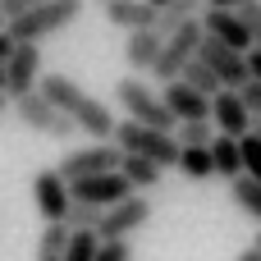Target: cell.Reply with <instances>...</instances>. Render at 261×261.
<instances>
[{
	"instance_id": "6da1fadb",
	"label": "cell",
	"mask_w": 261,
	"mask_h": 261,
	"mask_svg": "<svg viewBox=\"0 0 261 261\" xmlns=\"http://www.w3.org/2000/svg\"><path fill=\"white\" fill-rule=\"evenodd\" d=\"M41 92L87 133V138H96V142H115V128H119V119H115V110L106 106V101H96L92 92H83L69 73H41Z\"/></svg>"
},
{
	"instance_id": "7a4b0ae2",
	"label": "cell",
	"mask_w": 261,
	"mask_h": 261,
	"mask_svg": "<svg viewBox=\"0 0 261 261\" xmlns=\"http://www.w3.org/2000/svg\"><path fill=\"white\" fill-rule=\"evenodd\" d=\"M115 101H119V110L128 115V119H138V124H147V128H161V133H174L179 128V115L165 106V96L161 92H151V83H142V78H119L115 83Z\"/></svg>"
},
{
	"instance_id": "3957f363",
	"label": "cell",
	"mask_w": 261,
	"mask_h": 261,
	"mask_svg": "<svg viewBox=\"0 0 261 261\" xmlns=\"http://www.w3.org/2000/svg\"><path fill=\"white\" fill-rule=\"evenodd\" d=\"M115 147H119L124 156H147V161H156L161 170H179V156H184V147H179L174 133L147 128V124H138V119H119Z\"/></svg>"
},
{
	"instance_id": "277c9868",
	"label": "cell",
	"mask_w": 261,
	"mask_h": 261,
	"mask_svg": "<svg viewBox=\"0 0 261 261\" xmlns=\"http://www.w3.org/2000/svg\"><path fill=\"white\" fill-rule=\"evenodd\" d=\"M202 41H206L202 18H188L184 28H174V32L165 37V50H161V60H156V69H151V78H161V83L184 78V69L202 55Z\"/></svg>"
},
{
	"instance_id": "5b68a950",
	"label": "cell",
	"mask_w": 261,
	"mask_h": 261,
	"mask_svg": "<svg viewBox=\"0 0 261 261\" xmlns=\"http://www.w3.org/2000/svg\"><path fill=\"white\" fill-rule=\"evenodd\" d=\"M14 115L23 119V128H32V133H41V138H55V142H64V138L78 133V124H73L41 87L28 92V96H18V101H14Z\"/></svg>"
},
{
	"instance_id": "8992f818",
	"label": "cell",
	"mask_w": 261,
	"mask_h": 261,
	"mask_svg": "<svg viewBox=\"0 0 261 261\" xmlns=\"http://www.w3.org/2000/svg\"><path fill=\"white\" fill-rule=\"evenodd\" d=\"M78 14H83V0H46V5H37L32 14L14 18V23H9V37H14V41H41V37L69 28Z\"/></svg>"
},
{
	"instance_id": "52a82bcc",
	"label": "cell",
	"mask_w": 261,
	"mask_h": 261,
	"mask_svg": "<svg viewBox=\"0 0 261 261\" xmlns=\"http://www.w3.org/2000/svg\"><path fill=\"white\" fill-rule=\"evenodd\" d=\"M41 87V46L37 41H14V55L5 60V96L18 101Z\"/></svg>"
},
{
	"instance_id": "ba28073f",
	"label": "cell",
	"mask_w": 261,
	"mask_h": 261,
	"mask_svg": "<svg viewBox=\"0 0 261 261\" xmlns=\"http://www.w3.org/2000/svg\"><path fill=\"white\" fill-rule=\"evenodd\" d=\"M119 165H124V151H119L115 142H92V147L69 151L55 170H60L69 184H78V179H92V174H110V170H119Z\"/></svg>"
},
{
	"instance_id": "9c48e42d",
	"label": "cell",
	"mask_w": 261,
	"mask_h": 261,
	"mask_svg": "<svg viewBox=\"0 0 261 261\" xmlns=\"http://www.w3.org/2000/svg\"><path fill=\"white\" fill-rule=\"evenodd\" d=\"M32 202H37V211H41L46 225H64V216L73 206V188H69V179L60 170H41L32 179Z\"/></svg>"
},
{
	"instance_id": "30bf717a",
	"label": "cell",
	"mask_w": 261,
	"mask_h": 261,
	"mask_svg": "<svg viewBox=\"0 0 261 261\" xmlns=\"http://www.w3.org/2000/svg\"><path fill=\"white\" fill-rule=\"evenodd\" d=\"M73 188V202H92V206H101V211H110V206H119V202H128L138 188L124 179V170H110V174H92V179H78V184H69Z\"/></svg>"
},
{
	"instance_id": "8fae6325",
	"label": "cell",
	"mask_w": 261,
	"mask_h": 261,
	"mask_svg": "<svg viewBox=\"0 0 261 261\" xmlns=\"http://www.w3.org/2000/svg\"><path fill=\"white\" fill-rule=\"evenodd\" d=\"M202 60L216 69V78L225 83V87H234V92H243L248 83H252V69H248V50H234V46H225V41H216V37H206L202 41Z\"/></svg>"
},
{
	"instance_id": "7c38bea8",
	"label": "cell",
	"mask_w": 261,
	"mask_h": 261,
	"mask_svg": "<svg viewBox=\"0 0 261 261\" xmlns=\"http://www.w3.org/2000/svg\"><path fill=\"white\" fill-rule=\"evenodd\" d=\"M147 220H151V197H147V193H133L128 202H119V206L106 211V220L96 225V239H101V243H110V239H128V234L142 229Z\"/></svg>"
},
{
	"instance_id": "4fadbf2b",
	"label": "cell",
	"mask_w": 261,
	"mask_h": 261,
	"mask_svg": "<svg viewBox=\"0 0 261 261\" xmlns=\"http://www.w3.org/2000/svg\"><path fill=\"white\" fill-rule=\"evenodd\" d=\"M211 124H216L225 138H248L252 124H257V115H252V106L243 101V92L225 87L220 96H211Z\"/></svg>"
},
{
	"instance_id": "5bb4252c",
	"label": "cell",
	"mask_w": 261,
	"mask_h": 261,
	"mask_svg": "<svg viewBox=\"0 0 261 261\" xmlns=\"http://www.w3.org/2000/svg\"><path fill=\"white\" fill-rule=\"evenodd\" d=\"M202 28H206V37H216V41H225L234 50H252L257 46L252 32H248V23L239 18V9H206L202 14Z\"/></svg>"
},
{
	"instance_id": "9a60e30c",
	"label": "cell",
	"mask_w": 261,
	"mask_h": 261,
	"mask_svg": "<svg viewBox=\"0 0 261 261\" xmlns=\"http://www.w3.org/2000/svg\"><path fill=\"white\" fill-rule=\"evenodd\" d=\"M165 106L179 115V124L184 119H211V96L206 92H197L193 83H184V78H174V83H165Z\"/></svg>"
},
{
	"instance_id": "2e32d148",
	"label": "cell",
	"mask_w": 261,
	"mask_h": 261,
	"mask_svg": "<svg viewBox=\"0 0 261 261\" xmlns=\"http://www.w3.org/2000/svg\"><path fill=\"white\" fill-rule=\"evenodd\" d=\"M161 50H165V32H156V28L128 32V41H124V60H128L133 73H151L156 60H161Z\"/></svg>"
},
{
	"instance_id": "e0dca14e",
	"label": "cell",
	"mask_w": 261,
	"mask_h": 261,
	"mask_svg": "<svg viewBox=\"0 0 261 261\" xmlns=\"http://www.w3.org/2000/svg\"><path fill=\"white\" fill-rule=\"evenodd\" d=\"M101 9H106V18H110L115 28H124V32L156 28V18H161V9H156L151 0H106Z\"/></svg>"
},
{
	"instance_id": "ac0fdd59",
	"label": "cell",
	"mask_w": 261,
	"mask_h": 261,
	"mask_svg": "<svg viewBox=\"0 0 261 261\" xmlns=\"http://www.w3.org/2000/svg\"><path fill=\"white\" fill-rule=\"evenodd\" d=\"M211 156H216V174H225L229 184H234V179H243V142H239V138H225V133H216V142H211Z\"/></svg>"
},
{
	"instance_id": "d6986e66",
	"label": "cell",
	"mask_w": 261,
	"mask_h": 261,
	"mask_svg": "<svg viewBox=\"0 0 261 261\" xmlns=\"http://www.w3.org/2000/svg\"><path fill=\"white\" fill-rule=\"evenodd\" d=\"M206 9H211V0H170V5L161 9V18H156V32L170 37L174 28H184L188 18H202Z\"/></svg>"
},
{
	"instance_id": "ffe728a7",
	"label": "cell",
	"mask_w": 261,
	"mask_h": 261,
	"mask_svg": "<svg viewBox=\"0 0 261 261\" xmlns=\"http://www.w3.org/2000/svg\"><path fill=\"white\" fill-rule=\"evenodd\" d=\"M69 239H73V229H69V225H46V229H41V239H37V261H64Z\"/></svg>"
},
{
	"instance_id": "44dd1931",
	"label": "cell",
	"mask_w": 261,
	"mask_h": 261,
	"mask_svg": "<svg viewBox=\"0 0 261 261\" xmlns=\"http://www.w3.org/2000/svg\"><path fill=\"white\" fill-rule=\"evenodd\" d=\"M119 170H124V179H128L138 193H142V188H156V184H161V174H165V170H161L156 161H147V156H124V165H119Z\"/></svg>"
},
{
	"instance_id": "7402d4cb",
	"label": "cell",
	"mask_w": 261,
	"mask_h": 261,
	"mask_svg": "<svg viewBox=\"0 0 261 261\" xmlns=\"http://www.w3.org/2000/svg\"><path fill=\"white\" fill-rule=\"evenodd\" d=\"M179 170L188 174V179H211L216 174V156H211V147H184V156H179Z\"/></svg>"
},
{
	"instance_id": "603a6c76",
	"label": "cell",
	"mask_w": 261,
	"mask_h": 261,
	"mask_svg": "<svg viewBox=\"0 0 261 261\" xmlns=\"http://www.w3.org/2000/svg\"><path fill=\"white\" fill-rule=\"evenodd\" d=\"M216 124L211 119H184L179 128H174V138H179V147H211L216 142Z\"/></svg>"
},
{
	"instance_id": "cb8c5ba5",
	"label": "cell",
	"mask_w": 261,
	"mask_h": 261,
	"mask_svg": "<svg viewBox=\"0 0 261 261\" xmlns=\"http://www.w3.org/2000/svg\"><path fill=\"white\" fill-rule=\"evenodd\" d=\"M184 83H193V87H197V92H206V96H220V92H225V83L216 78V69H211L202 55H197V60L184 69Z\"/></svg>"
},
{
	"instance_id": "d4e9b609",
	"label": "cell",
	"mask_w": 261,
	"mask_h": 261,
	"mask_svg": "<svg viewBox=\"0 0 261 261\" xmlns=\"http://www.w3.org/2000/svg\"><path fill=\"white\" fill-rule=\"evenodd\" d=\"M229 193H234L239 211H248V216H257V220H261V179H248V174H243V179H234Z\"/></svg>"
},
{
	"instance_id": "484cf974",
	"label": "cell",
	"mask_w": 261,
	"mask_h": 261,
	"mask_svg": "<svg viewBox=\"0 0 261 261\" xmlns=\"http://www.w3.org/2000/svg\"><path fill=\"white\" fill-rule=\"evenodd\" d=\"M101 220H106V211H101V206H92V202H73V206H69V216H64V225H69L73 234H78V229H96Z\"/></svg>"
},
{
	"instance_id": "4316f807",
	"label": "cell",
	"mask_w": 261,
	"mask_h": 261,
	"mask_svg": "<svg viewBox=\"0 0 261 261\" xmlns=\"http://www.w3.org/2000/svg\"><path fill=\"white\" fill-rule=\"evenodd\" d=\"M239 142H243V174H248V179H261V138L248 133V138H239Z\"/></svg>"
},
{
	"instance_id": "83f0119b",
	"label": "cell",
	"mask_w": 261,
	"mask_h": 261,
	"mask_svg": "<svg viewBox=\"0 0 261 261\" xmlns=\"http://www.w3.org/2000/svg\"><path fill=\"white\" fill-rule=\"evenodd\" d=\"M96 261H133V248H128V239H110V243H101Z\"/></svg>"
},
{
	"instance_id": "f1b7e54d",
	"label": "cell",
	"mask_w": 261,
	"mask_h": 261,
	"mask_svg": "<svg viewBox=\"0 0 261 261\" xmlns=\"http://www.w3.org/2000/svg\"><path fill=\"white\" fill-rule=\"evenodd\" d=\"M37 5H46V0H0V14L14 23V18H23V14H32Z\"/></svg>"
},
{
	"instance_id": "f546056e",
	"label": "cell",
	"mask_w": 261,
	"mask_h": 261,
	"mask_svg": "<svg viewBox=\"0 0 261 261\" xmlns=\"http://www.w3.org/2000/svg\"><path fill=\"white\" fill-rule=\"evenodd\" d=\"M239 18L248 23V32H252V41L261 46V0H252V5H243V9H239Z\"/></svg>"
},
{
	"instance_id": "4dcf8cb0",
	"label": "cell",
	"mask_w": 261,
	"mask_h": 261,
	"mask_svg": "<svg viewBox=\"0 0 261 261\" xmlns=\"http://www.w3.org/2000/svg\"><path fill=\"white\" fill-rule=\"evenodd\" d=\"M243 101L252 106V115H257V119H261V83H257V78H252V83L243 87Z\"/></svg>"
},
{
	"instance_id": "1f68e13d",
	"label": "cell",
	"mask_w": 261,
	"mask_h": 261,
	"mask_svg": "<svg viewBox=\"0 0 261 261\" xmlns=\"http://www.w3.org/2000/svg\"><path fill=\"white\" fill-rule=\"evenodd\" d=\"M248 69H252V78L261 83V46H252V50H248Z\"/></svg>"
},
{
	"instance_id": "d6a6232c",
	"label": "cell",
	"mask_w": 261,
	"mask_h": 261,
	"mask_svg": "<svg viewBox=\"0 0 261 261\" xmlns=\"http://www.w3.org/2000/svg\"><path fill=\"white\" fill-rule=\"evenodd\" d=\"M9 55H14V37H9V32H0V64H5Z\"/></svg>"
},
{
	"instance_id": "836d02e7",
	"label": "cell",
	"mask_w": 261,
	"mask_h": 261,
	"mask_svg": "<svg viewBox=\"0 0 261 261\" xmlns=\"http://www.w3.org/2000/svg\"><path fill=\"white\" fill-rule=\"evenodd\" d=\"M243 5H252V0H211V9H243Z\"/></svg>"
},
{
	"instance_id": "e575fe53",
	"label": "cell",
	"mask_w": 261,
	"mask_h": 261,
	"mask_svg": "<svg viewBox=\"0 0 261 261\" xmlns=\"http://www.w3.org/2000/svg\"><path fill=\"white\" fill-rule=\"evenodd\" d=\"M234 261H261V252H257V248H248V252H239Z\"/></svg>"
},
{
	"instance_id": "d590c367",
	"label": "cell",
	"mask_w": 261,
	"mask_h": 261,
	"mask_svg": "<svg viewBox=\"0 0 261 261\" xmlns=\"http://www.w3.org/2000/svg\"><path fill=\"white\" fill-rule=\"evenodd\" d=\"M0 32H9V18H5V14H0Z\"/></svg>"
},
{
	"instance_id": "8d00e7d4",
	"label": "cell",
	"mask_w": 261,
	"mask_h": 261,
	"mask_svg": "<svg viewBox=\"0 0 261 261\" xmlns=\"http://www.w3.org/2000/svg\"><path fill=\"white\" fill-rule=\"evenodd\" d=\"M5 106H9V96H5V92H0V115H5Z\"/></svg>"
},
{
	"instance_id": "74e56055",
	"label": "cell",
	"mask_w": 261,
	"mask_h": 261,
	"mask_svg": "<svg viewBox=\"0 0 261 261\" xmlns=\"http://www.w3.org/2000/svg\"><path fill=\"white\" fill-rule=\"evenodd\" d=\"M0 92H5V64H0Z\"/></svg>"
},
{
	"instance_id": "f35d334b",
	"label": "cell",
	"mask_w": 261,
	"mask_h": 261,
	"mask_svg": "<svg viewBox=\"0 0 261 261\" xmlns=\"http://www.w3.org/2000/svg\"><path fill=\"white\" fill-rule=\"evenodd\" d=\"M151 5H156V9H165V5H170V0H151Z\"/></svg>"
},
{
	"instance_id": "ab89813d",
	"label": "cell",
	"mask_w": 261,
	"mask_h": 261,
	"mask_svg": "<svg viewBox=\"0 0 261 261\" xmlns=\"http://www.w3.org/2000/svg\"><path fill=\"white\" fill-rule=\"evenodd\" d=\"M252 133H257V138H261V119H257V124H252Z\"/></svg>"
},
{
	"instance_id": "60d3db41",
	"label": "cell",
	"mask_w": 261,
	"mask_h": 261,
	"mask_svg": "<svg viewBox=\"0 0 261 261\" xmlns=\"http://www.w3.org/2000/svg\"><path fill=\"white\" fill-rule=\"evenodd\" d=\"M252 248H257V252H261V229H257V243H252Z\"/></svg>"
},
{
	"instance_id": "b9f144b4",
	"label": "cell",
	"mask_w": 261,
	"mask_h": 261,
	"mask_svg": "<svg viewBox=\"0 0 261 261\" xmlns=\"http://www.w3.org/2000/svg\"><path fill=\"white\" fill-rule=\"evenodd\" d=\"M96 5H106V0H96Z\"/></svg>"
}]
</instances>
